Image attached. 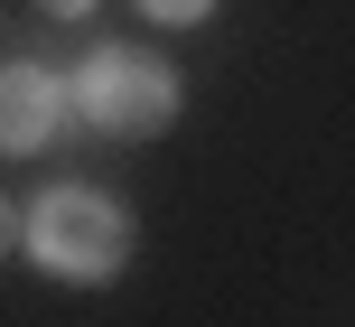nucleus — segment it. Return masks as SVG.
<instances>
[{
  "mask_svg": "<svg viewBox=\"0 0 355 327\" xmlns=\"http://www.w3.org/2000/svg\"><path fill=\"white\" fill-rule=\"evenodd\" d=\"M19 243H28L56 281H112L131 262V215L103 187H47V197L19 215Z\"/></svg>",
  "mask_w": 355,
  "mask_h": 327,
  "instance_id": "1",
  "label": "nucleus"
},
{
  "mask_svg": "<svg viewBox=\"0 0 355 327\" xmlns=\"http://www.w3.org/2000/svg\"><path fill=\"white\" fill-rule=\"evenodd\" d=\"M75 112L112 141H150V131L178 122V75L141 47H94L85 75H75Z\"/></svg>",
  "mask_w": 355,
  "mask_h": 327,
  "instance_id": "2",
  "label": "nucleus"
},
{
  "mask_svg": "<svg viewBox=\"0 0 355 327\" xmlns=\"http://www.w3.org/2000/svg\"><path fill=\"white\" fill-rule=\"evenodd\" d=\"M66 112H75V85H66V75L10 66V85H0V141H10V150H47Z\"/></svg>",
  "mask_w": 355,
  "mask_h": 327,
  "instance_id": "3",
  "label": "nucleus"
},
{
  "mask_svg": "<svg viewBox=\"0 0 355 327\" xmlns=\"http://www.w3.org/2000/svg\"><path fill=\"white\" fill-rule=\"evenodd\" d=\"M141 10H150V19H168V28H187V19H206L215 0H141Z\"/></svg>",
  "mask_w": 355,
  "mask_h": 327,
  "instance_id": "4",
  "label": "nucleus"
},
{
  "mask_svg": "<svg viewBox=\"0 0 355 327\" xmlns=\"http://www.w3.org/2000/svg\"><path fill=\"white\" fill-rule=\"evenodd\" d=\"M37 10H56V19H75V10H94V0H37Z\"/></svg>",
  "mask_w": 355,
  "mask_h": 327,
  "instance_id": "5",
  "label": "nucleus"
}]
</instances>
